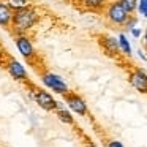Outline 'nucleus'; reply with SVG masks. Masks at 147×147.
<instances>
[{"label":"nucleus","mask_w":147,"mask_h":147,"mask_svg":"<svg viewBox=\"0 0 147 147\" xmlns=\"http://www.w3.org/2000/svg\"><path fill=\"white\" fill-rule=\"evenodd\" d=\"M38 22V14L33 8L22 7L19 10H13V19H11V27L14 33H24L30 30Z\"/></svg>","instance_id":"nucleus-1"},{"label":"nucleus","mask_w":147,"mask_h":147,"mask_svg":"<svg viewBox=\"0 0 147 147\" xmlns=\"http://www.w3.org/2000/svg\"><path fill=\"white\" fill-rule=\"evenodd\" d=\"M41 81H43V84H45L46 87H49L51 90L60 93V95L68 93V86H67V82H65V81L62 79V76H59V74L46 73V74H43Z\"/></svg>","instance_id":"nucleus-2"},{"label":"nucleus","mask_w":147,"mask_h":147,"mask_svg":"<svg viewBox=\"0 0 147 147\" xmlns=\"http://www.w3.org/2000/svg\"><path fill=\"white\" fill-rule=\"evenodd\" d=\"M33 100L36 101V105L40 106V108L46 109V111H54V109H59L62 108L60 103H57L54 100V96L51 95V93H48L46 90H35V93H33Z\"/></svg>","instance_id":"nucleus-3"},{"label":"nucleus","mask_w":147,"mask_h":147,"mask_svg":"<svg viewBox=\"0 0 147 147\" xmlns=\"http://www.w3.org/2000/svg\"><path fill=\"white\" fill-rule=\"evenodd\" d=\"M130 18V14L123 10V7L120 5V2H114L109 5L108 8V19L115 26H123L127 22V19Z\"/></svg>","instance_id":"nucleus-4"},{"label":"nucleus","mask_w":147,"mask_h":147,"mask_svg":"<svg viewBox=\"0 0 147 147\" xmlns=\"http://www.w3.org/2000/svg\"><path fill=\"white\" fill-rule=\"evenodd\" d=\"M63 96H65V103H67L68 108H70L73 112H76V114H79V115H86L87 114V105L79 95L68 92V93H65Z\"/></svg>","instance_id":"nucleus-5"},{"label":"nucleus","mask_w":147,"mask_h":147,"mask_svg":"<svg viewBox=\"0 0 147 147\" xmlns=\"http://www.w3.org/2000/svg\"><path fill=\"white\" fill-rule=\"evenodd\" d=\"M7 70L14 81H26L27 79V71H26V68H24V65L21 63V62L14 60V59H11V60L8 62Z\"/></svg>","instance_id":"nucleus-6"},{"label":"nucleus","mask_w":147,"mask_h":147,"mask_svg":"<svg viewBox=\"0 0 147 147\" xmlns=\"http://www.w3.org/2000/svg\"><path fill=\"white\" fill-rule=\"evenodd\" d=\"M130 82L138 92L147 93V74L141 70H136L134 73L130 74Z\"/></svg>","instance_id":"nucleus-7"},{"label":"nucleus","mask_w":147,"mask_h":147,"mask_svg":"<svg viewBox=\"0 0 147 147\" xmlns=\"http://www.w3.org/2000/svg\"><path fill=\"white\" fill-rule=\"evenodd\" d=\"M16 48L26 59H32L33 55H35V49H33V46H32V41L24 35H19L16 38Z\"/></svg>","instance_id":"nucleus-8"},{"label":"nucleus","mask_w":147,"mask_h":147,"mask_svg":"<svg viewBox=\"0 0 147 147\" xmlns=\"http://www.w3.org/2000/svg\"><path fill=\"white\" fill-rule=\"evenodd\" d=\"M11 19H13V10H11L7 3H3V2L0 0V27L10 29Z\"/></svg>","instance_id":"nucleus-9"},{"label":"nucleus","mask_w":147,"mask_h":147,"mask_svg":"<svg viewBox=\"0 0 147 147\" xmlns=\"http://www.w3.org/2000/svg\"><path fill=\"white\" fill-rule=\"evenodd\" d=\"M57 117L60 119L63 123H68V125H73V123H74L71 114L67 111V109H63V108H59V109H57Z\"/></svg>","instance_id":"nucleus-10"},{"label":"nucleus","mask_w":147,"mask_h":147,"mask_svg":"<svg viewBox=\"0 0 147 147\" xmlns=\"http://www.w3.org/2000/svg\"><path fill=\"white\" fill-rule=\"evenodd\" d=\"M103 40H105V41H103V43H105V48H108L111 52H117L119 49H120L119 41L115 38H112V36H105Z\"/></svg>","instance_id":"nucleus-11"},{"label":"nucleus","mask_w":147,"mask_h":147,"mask_svg":"<svg viewBox=\"0 0 147 147\" xmlns=\"http://www.w3.org/2000/svg\"><path fill=\"white\" fill-rule=\"evenodd\" d=\"M119 2H120V5L128 14H131L138 8V0H119Z\"/></svg>","instance_id":"nucleus-12"},{"label":"nucleus","mask_w":147,"mask_h":147,"mask_svg":"<svg viewBox=\"0 0 147 147\" xmlns=\"http://www.w3.org/2000/svg\"><path fill=\"white\" fill-rule=\"evenodd\" d=\"M5 2H7V5L11 10H19V8L29 5V0H5Z\"/></svg>","instance_id":"nucleus-13"},{"label":"nucleus","mask_w":147,"mask_h":147,"mask_svg":"<svg viewBox=\"0 0 147 147\" xmlns=\"http://www.w3.org/2000/svg\"><path fill=\"white\" fill-rule=\"evenodd\" d=\"M119 46H120V49L127 55H131V46H130V43H128V40L125 38V35L119 36Z\"/></svg>","instance_id":"nucleus-14"},{"label":"nucleus","mask_w":147,"mask_h":147,"mask_svg":"<svg viewBox=\"0 0 147 147\" xmlns=\"http://www.w3.org/2000/svg\"><path fill=\"white\" fill-rule=\"evenodd\" d=\"M105 2L106 0H82V3L89 8H98V7H101Z\"/></svg>","instance_id":"nucleus-15"},{"label":"nucleus","mask_w":147,"mask_h":147,"mask_svg":"<svg viewBox=\"0 0 147 147\" xmlns=\"http://www.w3.org/2000/svg\"><path fill=\"white\" fill-rule=\"evenodd\" d=\"M138 10H139L141 16L147 18V0H139V3H138Z\"/></svg>","instance_id":"nucleus-16"},{"label":"nucleus","mask_w":147,"mask_h":147,"mask_svg":"<svg viewBox=\"0 0 147 147\" xmlns=\"http://www.w3.org/2000/svg\"><path fill=\"white\" fill-rule=\"evenodd\" d=\"M136 18H128V19H127V22H125L123 24V26H125V29H127V30H131V29H133V27H134V24H136Z\"/></svg>","instance_id":"nucleus-17"},{"label":"nucleus","mask_w":147,"mask_h":147,"mask_svg":"<svg viewBox=\"0 0 147 147\" xmlns=\"http://www.w3.org/2000/svg\"><path fill=\"white\" fill-rule=\"evenodd\" d=\"M108 147H123V144H122L120 141H111V142L108 144Z\"/></svg>","instance_id":"nucleus-18"},{"label":"nucleus","mask_w":147,"mask_h":147,"mask_svg":"<svg viewBox=\"0 0 147 147\" xmlns=\"http://www.w3.org/2000/svg\"><path fill=\"white\" fill-rule=\"evenodd\" d=\"M131 33H133V36H136V38L141 36V30L138 29V27H133V29H131Z\"/></svg>","instance_id":"nucleus-19"},{"label":"nucleus","mask_w":147,"mask_h":147,"mask_svg":"<svg viewBox=\"0 0 147 147\" xmlns=\"http://www.w3.org/2000/svg\"><path fill=\"white\" fill-rule=\"evenodd\" d=\"M144 43H146V46H147V30H146V35H144Z\"/></svg>","instance_id":"nucleus-20"},{"label":"nucleus","mask_w":147,"mask_h":147,"mask_svg":"<svg viewBox=\"0 0 147 147\" xmlns=\"http://www.w3.org/2000/svg\"><path fill=\"white\" fill-rule=\"evenodd\" d=\"M89 147H95V146H89Z\"/></svg>","instance_id":"nucleus-21"}]
</instances>
